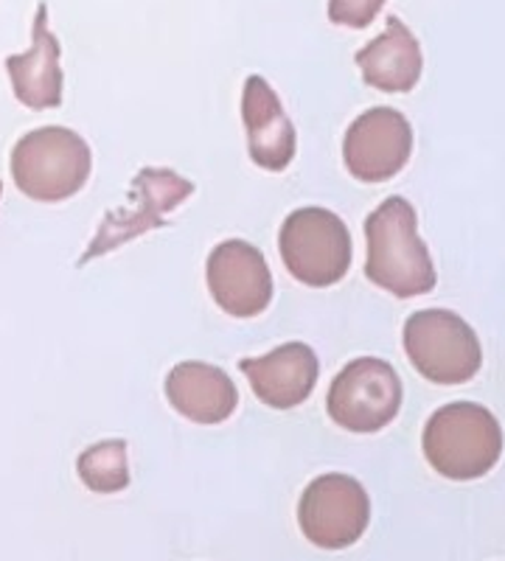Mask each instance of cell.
<instances>
[{"mask_svg": "<svg viewBox=\"0 0 505 561\" xmlns=\"http://www.w3.org/2000/svg\"><path fill=\"white\" fill-rule=\"evenodd\" d=\"M424 458L447 480H478L497 466L505 435L497 415L478 402H449L424 424Z\"/></svg>", "mask_w": 505, "mask_h": 561, "instance_id": "obj_2", "label": "cell"}, {"mask_svg": "<svg viewBox=\"0 0 505 561\" xmlns=\"http://www.w3.org/2000/svg\"><path fill=\"white\" fill-rule=\"evenodd\" d=\"M404 402L397 368L379 357H357L332 379L326 410L337 427L371 435L393 424Z\"/></svg>", "mask_w": 505, "mask_h": 561, "instance_id": "obj_6", "label": "cell"}, {"mask_svg": "<svg viewBox=\"0 0 505 561\" xmlns=\"http://www.w3.org/2000/svg\"><path fill=\"white\" fill-rule=\"evenodd\" d=\"M211 298L225 314L239 320L259 318L273 300V273L256 244L228 239L211 250L205 262Z\"/></svg>", "mask_w": 505, "mask_h": 561, "instance_id": "obj_9", "label": "cell"}, {"mask_svg": "<svg viewBox=\"0 0 505 561\" xmlns=\"http://www.w3.org/2000/svg\"><path fill=\"white\" fill-rule=\"evenodd\" d=\"M242 122L248 129L250 160L264 172H284L295 158L298 135H295L289 115L284 113L278 93L259 73L248 77L244 82Z\"/></svg>", "mask_w": 505, "mask_h": 561, "instance_id": "obj_12", "label": "cell"}, {"mask_svg": "<svg viewBox=\"0 0 505 561\" xmlns=\"http://www.w3.org/2000/svg\"><path fill=\"white\" fill-rule=\"evenodd\" d=\"M298 523L309 542L323 550H343L359 542L371 523V497L357 478L329 472L303 489Z\"/></svg>", "mask_w": 505, "mask_h": 561, "instance_id": "obj_7", "label": "cell"}, {"mask_svg": "<svg viewBox=\"0 0 505 561\" xmlns=\"http://www.w3.org/2000/svg\"><path fill=\"white\" fill-rule=\"evenodd\" d=\"M278 253L295 280L314 289L334 287L352 270V233L334 210L307 205L284 219Z\"/></svg>", "mask_w": 505, "mask_h": 561, "instance_id": "obj_4", "label": "cell"}, {"mask_svg": "<svg viewBox=\"0 0 505 561\" xmlns=\"http://www.w3.org/2000/svg\"><path fill=\"white\" fill-rule=\"evenodd\" d=\"M163 390L169 404L194 424H222L239 408L237 382L211 363L188 359L174 365Z\"/></svg>", "mask_w": 505, "mask_h": 561, "instance_id": "obj_14", "label": "cell"}, {"mask_svg": "<svg viewBox=\"0 0 505 561\" xmlns=\"http://www.w3.org/2000/svg\"><path fill=\"white\" fill-rule=\"evenodd\" d=\"M12 178L18 192L37 203H62L84 188L90 178L88 140L68 127H39L12 149Z\"/></svg>", "mask_w": 505, "mask_h": 561, "instance_id": "obj_3", "label": "cell"}, {"mask_svg": "<svg viewBox=\"0 0 505 561\" xmlns=\"http://www.w3.org/2000/svg\"><path fill=\"white\" fill-rule=\"evenodd\" d=\"M194 185L188 180H183L180 174L169 172V169H144L133 183V192L129 197L135 199V208H122L113 210L110 217H104L102 228H99L96 239L79 259V267L88 262H93L96 255L110 253V250L122 248L129 239L141 237L144 230L158 228L163 225V217L169 210L177 208L180 203H186L192 197Z\"/></svg>", "mask_w": 505, "mask_h": 561, "instance_id": "obj_10", "label": "cell"}, {"mask_svg": "<svg viewBox=\"0 0 505 561\" xmlns=\"http://www.w3.org/2000/svg\"><path fill=\"white\" fill-rule=\"evenodd\" d=\"M388 0H329V20L334 26L368 28Z\"/></svg>", "mask_w": 505, "mask_h": 561, "instance_id": "obj_17", "label": "cell"}, {"mask_svg": "<svg viewBox=\"0 0 505 561\" xmlns=\"http://www.w3.org/2000/svg\"><path fill=\"white\" fill-rule=\"evenodd\" d=\"M0 192H3V185H0Z\"/></svg>", "mask_w": 505, "mask_h": 561, "instance_id": "obj_18", "label": "cell"}, {"mask_svg": "<svg viewBox=\"0 0 505 561\" xmlns=\"http://www.w3.org/2000/svg\"><path fill=\"white\" fill-rule=\"evenodd\" d=\"M365 84L382 93H410L422 79L424 54L416 34L399 18H388L385 32L357 51Z\"/></svg>", "mask_w": 505, "mask_h": 561, "instance_id": "obj_15", "label": "cell"}, {"mask_svg": "<svg viewBox=\"0 0 505 561\" xmlns=\"http://www.w3.org/2000/svg\"><path fill=\"white\" fill-rule=\"evenodd\" d=\"M59 43L48 28V7L39 3L34 14L32 48L26 54L7 57L9 79L18 102L28 110H54L62 104V65Z\"/></svg>", "mask_w": 505, "mask_h": 561, "instance_id": "obj_13", "label": "cell"}, {"mask_svg": "<svg viewBox=\"0 0 505 561\" xmlns=\"http://www.w3.org/2000/svg\"><path fill=\"white\" fill-rule=\"evenodd\" d=\"M239 370L262 404L292 410L312 396L320 379L318 354L307 343H284L262 357L239 359Z\"/></svg>", "mask_w": 505, "mask_h": 561, "instance_id": "obj_11", "label": "cell"}, {"mask_svg": "<svg viewBox=\"0 0 505 561\" xmlns=\"http://www.w3.org/2000/svg\"><path fill=\"white\" fill-rule=\"evenodd\" d=\"M365 275L397 298H418L438 284L433 255L418 237V214L404 197H388L365 219Z\"/></svg>", "mask_w": 505, "mask_h": 561, "instance_id": "obj_1", "label": "cell"}, {"mask_svg": "<svg viewBox=\"0 0 505 561\" xmlns=\"http://www.w3.org/2000/svg\"><path fill=\"white\" fill-rule=\"evenodd\" d=\"M413 154V127L393 107H371L354 118L343 140V160L359 183H388Z\"/></svg>", "mask_w": 505, "mask_h": 561, "instance_id": "obj_8", "label": "cell"}, {"mask_svg": "<svg viewBox=\"0 0 505 561\" xmlns=\"http://www.w3.org/2000/svg\"><path fill=\"white\" fill-rule=\"evenodd\" d=\"M404 354L435 385H467L483 365L478 332L452 309L413 312L402 332Z\"/></svg>", "mask_w": 505, "mask_h": 561, "instance_id": "obj_5", "label": "cell"}, {"mask_svg": "<svg viewBox=\"0 0 505 561\" xmlns=\"http://www.w3.org/2000/svg\"><path fill=\"white\" fill-rule=\"evenodd\" d=\"M77 472L90 491L96 494H116L129 485V455L127 440H99L84 449L77 460Z\"/></svg>", "mask_w": 505, "mask_h": 561, "instance_id": "obj_16", "label": "cell"}]
</instances>
